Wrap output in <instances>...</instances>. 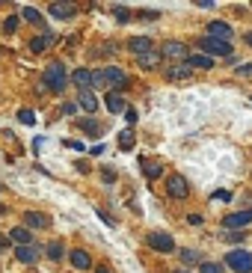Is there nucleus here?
I'll list each match as a JSON object with an SVG mask.
<instances>
[{
  "instance_id": "a19ab883",
  "label": "nucleus",
  "mask_w": 252,
  "mask_h": 273,
  "mask_svg": "<svg viewBox=\"0 0 252 273\" xmlns=\"http://www.w3.org/2000/svg\"><path fill=\"white\" fill-rule=\"evenodd\" d=\"M246 45H252V33H246Z\"/></svg>"
},
{
  "instance_id": "c85d7f7f",
  "label": "nucleus",
  "mask_w": 252,
  "mask_h": 273,
  "mask_svg": "<svg viewBox=\"0 0 252 273\" xmlns=\"http://www.w3.org/2000/svg\"><path fill=\"white\" fill-rule=\"evenodd\" d=\"M199 273H222V264L220 261H202L199 264Z\"/></svg>"
},
{
  "instance_id": "9d476101",
  "label": "nucleus",
  "mask_w": 252,
  "mask_h": 273,
  "mask_svg": "<svg viewBox=\"0 0 252 273\" xmlns=\"http://www.w3.org/2000/svg\"><path fill=\"white\" fill-rule=\"evenodd\" d=\"M208 36H211V39H220V42H228V39L234 36V30H231L225 21H211V24H208Z\"/></svg>"
},
{
  "instance_id": "58836bf2",
  "label": "nucleus",
  "mask_w": 252,
  "mask_h": 273,
  "mask_svg": "<svg viewBox=\"0 0 252 273\" xmlns=\"http://www.w3.org/2000/svg\"><path fill=\"white\" fill-rule=\"evenodd\" d=\"M89 152H92L95 158H98V155H104V146H101V143H98V146H92V149H89Z\"/></svg>"
},
{
  "instance_id": "412c9836",
  "label": "nucleus",
  "mask_w": 252,
  "mask_h": 273,
  "mask_svg": "<svg viewBox=\"0 0 252 273\" xmlns=\"http://www.w3.org/2000/svg\"><path fill=\"white\" fill-rule=\"evenodd\" d=\"M9 238L15 240L18 246H27V243H33V232H30V229H24V226H18V229H12V232H9Z\"/></svg>"
},
{
  "instance_id": "37998d69",
  "label": "nucleus",
  "mask_w": 252,
  "mask_h": 273,
  "mask_svg": "<svg viewBox=\"0 0 252 273\" xmlns=\"http://www.w3.org/2000/svg\"><path fill=\"white\" fill-rule=\"evenodd\" d=\"M0 249H3V240H0Z\"/></svg>"
},
{
  "instance_id": "f704fd0d",
  "label": "nucleus",
  "mask_w": 252,
  "mask_h": 273,
  "mask_svg": "<svg viewBox=\"0 0 252 273\" xmlns=\"http://www.w3.org/2000/svg\"><path fill=\"white\" fill-rule=\"evenodd\" d=\"M237 74H240V77H249V74H252V66H237Z\"/></svg>"
},
{
  "instance_id": "72a5a7b5",
  "label": "nucleus",
  "mask_w": 252,
  "mask_h": 273,
  "mask_svg": "<svg viewBox=\"0 0 252 273\" xmlns=\"http://www.w3.org/2000/svg\"><path fill=\"white\" fill-rule=\"evenodd\" d=\"M217 199H220V202H228L231 193H228V190H217V193H214V202H217Z\"/></svg>"
},
{
  "instance_id": "473e14b6",
  "label": "nucleus",
  "mask_w": 252,
  "mask_h": 273,
  "mask_svg": "<svg viewBox=\"0 0 252 273\" xmlns=\"http://www.w3.org/2000/svg\"><path fill=\"white\" fill-rule=\"evenodd\" d=\"M113 12H116V21H122V24H125V21H131V9H128V6H116Z\"/></svg>"
},
{
  "instance_id": "c756f323",
  "label": "nucleus",
  "mask_w": 252,
  "mask_h": 273,
  "mask_svg": "<svg viewBox=\"0 0 252 273\" xmlns=\"http://www.w3.org/2000/svg\"><path fill=\"white\" fill-rule=\"evenodd\" d=\"M246 238V232L240 229V232H222V240H228V243H243Z\"/></svg>"
},
{
  "instance_id": "4468645a",
  "label": "nucleus",
  "mask_w": 252,
  "mask_h": 273,
  "mask_svg": "<svg viewBox=\"0 0 252 273\" xmlns=\"http://www.w3.org/2000/svg\"><path fill=\"white\" fill-rule=\"evenodd\" d=\"M71 80H74V86H80V92H92V71L77 68V71L71 74Z\"/></svg>"
},
{
  "instance_id": "20e7f679",
  "label": "nucleus",
  "mask_w": 252,
  "mask_h": 273,
  "mask_svg": "<svg viewBox=\"0 0 252 273\" xmlns=\"http://www.w3.org/2000/svg\"><path fill=\"white\" fill-rule=\"evenodd\" d=\"M160 57H166L172 66H175V63H187L190 60V48L184 45V42H163Z\"/></svg>"
},
{
  "instance_id": "4be33fe9",
  "label": "nucleus",
  "mask_w": 252,
  "mask_h": 273,
  "mask_svg": "<svg viewBox=\"0 0 252 273\" xmlns=\"http://www.w3.org/2000/svg\"><path fill=\"white\" fill-rule=\"evenodd\" d=\"M143 172H146V178H160L163 167H160L158 161H143Z\"/></svg>"
},
{
  "instance_id": "9b49d317",
  "label": "nucleus",
  "mask_w": 252,
  "mask_h": 273,
  "mask_svg": "<svg viewBox=\"0 0 252 273\" xmlns=\"http://www.w3.org/2000/svg\"><path fill=\"white\" fill-rule=\"evenodd\" d=\"M68 261H71L74 270H89V267H92V258H89V252H83V249H71V252H68Z\"/></svg>"
},
{
  "instance_id": "39448f33",
  "label": "nucleus",
  "mask_w": 252,
  "mask_h": 273,
  "mask_svg": "<svg viewBox=\"0 0 252 273\" xmlns=\"http://www.w3.org/2000/svg\"><path fill=\"white\" fill-rule=\"evenodd\" d=\"M146 243L152 249H158V252H175V240H172V235H166V232H149L146 235Z\"/></svg>"
},
{
  "instance_id": "e433bc0d",
  "label": "nucleus",
  "mask_w": 252,
  "mask_h": 273,
  "mask_svg": "<svg viewBox=\"0 0 252 273\" xmlns=\"http://www.w3.org/2000/svg\"><path fill=\"white\" fill-rule=\"evenodd\" d=\"M104 181H107V184H113V181H116V172H113V170H104Z\"/></svg>"
},
{
  "instance_id": "a878e982",
  "label": "nucleus",
  "mask_w": 252,
  "mask_h": 273,
  "mask_svg": "<svg viewBox=\"0 0 252 273\" xmlns=\"http://www.w3.org/2000/svg\"><path fill=\"white\" fill-rule=\"evenodd\" d=\"M134 143H137V140H134V131H131V128L119 134V149H125V152H131V149H134Z\"/></svg>"
},
{
  "instance_id": "5701e85b",
  "label": "nucleus",
  "mask_w": 252,
  "mask_h": 273,
  "mask_svg": "<svg viewBox=\"0 0 252 273\" xmlns=\"http://www.w3.org/2000/svg\"><path fill=\"white\" fill-rule=\"evenodd\" d=\"M187 63H190L193 68H211V66H214V60H211L208 54H193Z\"/></svg>"
},
{
  "instance_id": "a211bd4d",
  "label": "nucleus",
  "mask_w": 252,
  "mask_h": 273,
  "mask_svg": "<svg viewBox=\"0 0 252 273\" xmlns=\"http://www.w3.org/2000/svg\"><path fill=\"white\" fill-rule=\"evenodd\" d=\"M54 42H57V36L54 33H42V36H36V39L30 42V51L33 54H42V51H45L48 45H54Z\"/></svg>"
},
{
  "instance_id": "b1692460",
  "label": "nucleus",
  "mask_w": 252,
  "mask_h": 273,
  "mask_svg": "<svg viewBox=\"0 0 252 273\" xmlns=\"http://www.w3.org/2000/svg\"><path fill=\"white\" fill-rule=\"evenodd\" d=\"M45 255H48L51 261H60V258H63V243H60V240L48 243V246H45Z\"/></svg>"
},
{
  "instance_id": "f3484780",
  "label": "nucleus",
  "mask_w": 252,
  "mask_h": 273,
  "mask_svg": "<svg viewBox=\"0 0 252 273\" xmlns=\"http://www.w3.org/2000/svg\"><path fill=\"white\" fill-rule=\"evenodd\" d=\"M77 110H86V113H98V98L92 92H77Z\"/></svg>"
},
{
  "instance_id": "ea45409f",
  "label": "nucleus",
  "mask_w": 252,
  "mask_h": 273,
  "mask_svg": "<svg viewBox=\"0 0 252 273\" xmlns=\"http://www.w3.org/2000/svg\"><path fill=\"white\" fill-rule=\"evenodd\" d=\"M95 273H110V267H104V264H101V267H95Z\"/></svg>"
},
{
  "instance_id": "2eb2a0df",
  "label": "nucleus",
  "mask_w": 252,
  "mask_h": 273,
  "mask_svg": "<svg viewBox=\"0 0 252 273\" xmlns=\"http://www.w3.org/2000/svg\"><path fill=\"white\" fill-rule=\"evenodd\" d=\"M15 258H18L21 264H36V261H39V249H36L33 243H27V246H18V249H15Z\"/></svg>"
},
{
  "instance_id": "dca6fc26",
  "label": "nucleus",
  "mask_w": 252,
  "mask_h": 273,
  "mask_svg": "<svg viewBox=\"0 0 252 273\" xmlns=\"http://www.w3.org/2000/svg\"><path fill=\"white\" fill-rule=\"evenodd\" d=\"M128 48H131L137 57H143V54H149V51H152V39H146V36H134V39L128 42Z\"/></svg>"
},
{
  "instance_id": "423d86ee",
  "label": "nucleus",
  "mask_w": 252,
  "mask_h": 273,
  "mask_svg": "<svg viewBox=\"0 0 252 273\" xmlns=\"http://www.w3.org/2000/svg\"><path fill=\"white\" fill-rule=\"evenodd\" d=\"M199 48L202 51H208L211 57H231V45L228 42H220V39H199Z\"/></svg>"
},
{
  "instance_id": "f257e3e1",
  "label": "nucleus",
  "mask_w": 252,
  "mask_h": 273,
  "mask_svg": "<svg viewBox=\"0 0 252 273\" xmlns=\"http://www.w3.org/2000/svg\"><path fill=\"white\" fill-rule=\"evenodd\" d=\"M104 83H110V86H122L128 89V74L122 68H104V71H92V86H104Z\"/></svg>"
},
{
  "instance_id": "393cba45",
  "label": "nucleus",
  "mask_w": 252,
  "mask_h": 273,
  "mask_svg": "<svg viewBox=\"0 0 252 273\" xmlns=\"http://www.w3.org/2000/svg\"><path fill=\"white\" fill-rule=\"evenodd\" d=\"M21 18H24V21H30V24H39V27L45 24V21H42V15H39V9H33V6H24Z\"/></svg>"
},
{
  "instance_id": "4c0bfd02",
  "label": "nucleus",
  "mask_w": 252,
  "mask_h": 273,
  "mask_svg": "<svg viewBox=\"0 0 252 273\" xmlns=\"http://www.w3.org/2000/svg\"><path fill=\"white\" fill-rule=\"evenodd\" d=\"M187 223H190V226H199V223H202V217H199V214H190Z\"/></svg>"
},
{
  "instance_id": "7c9ffc66",
  "label": "nucleus",
  "mask_w": 252,
  "mask_h": 273,
  "mask_svg": "<svg viewBox=\"0 0 252 273\" xmlns=\"http://www.w3.org/2000/svg\"><path fill=\"white\" fill-rule=\"evenodd\" d=\"M18 119H21L24 125H36V113H33L30 107H24V110H18Z\"/></svg>"
},
{
  "instance_id": "6e6552de",
  "label": "nucleus",
  "mask_w": 252,
  "mask_h": 273,
  "mask_svg": "<svg viewBox=\"0 0 252 273\" xmlns=\"http://www.w3.org/2000/svg\"><path fill=\"white\" fill-rule=\"evenodd\" d=\"M24 229H51V217L48 214H39V211H27L24 214Z\"/></svg>"
},
{
  "instance_id": "6ab92c4d",
  "label": "nucleus",
  "mask_w": 252,
  "mask_h": 273,
  "mask_svg": "<svg viewBox=\"0 0 252 273\" xmlns=\"http://www.w3.org/2000/svg\"><path fill=\"white\" fill-rule=\"evenodd\" d=\"M104 104H107V110H110V113H122V110H128V107H125V98H122L119 92H107Z\"/></svg>"
},
{
  "instance_id": "ddd939ff",
  "label": "nucleus",
  "mask_w": 252,
  "mask_h": 273,
  "mask_svg": "<svg viewBox=\"0 0 252 273\" xmlns=\"http://www.w3.org/2000/svg\"><path fill=\"white\" fill-rule=\"evenodd\" d=\"M51 15L60 18V21H68V18L77 15V6L74 3H51Z\"/></svg>"
},
{
  "instance_id": "cd10ccee",
  "label": "nucleus",
  "mask_w": 252,
  "mask_h": 273,
  "mask_svg": "<svg viewBox=\"0 0 252 273\" xmlns=\"http://www.w3.org/2000/svg\"><path fill=\"white\" fill-rule=\"evenodd\" d=\"M181 261L184 264H202V255L196 249H181Z\"/></svg>"
},
{
  "instance_id": "7ed1b4c3",
  "label": "nucleus",
  "mask_w": 252,
  "mask_h": 273,
  "mask_svg": "<svg viewBox=\"0 0 252 273\" xmlns=\"http://www.w3.org/2000/svg\"><path fill=\"white\" fill-rule=\"evenodd\" d=\"M225 264L231 267L234 273H252V252H246V249H231L228 255H225Z\"/></svg>"
},
{
  "instance_id": "2f4dec72",
  "label": "nucleus",
  "mask_w": 252,
  "mask_h": 273,
  "mask_svg": "<svg viewBox=\"0 0 252 273\" xmlns=\"http://www.w3.org/2000/svg\"><path fill=\"white\" fill-rule=\"evenodd\" d=\"M15 30H18V15H9L3 21V33H15Z\"/></svg>"
},
{
  "instance_id": "bb28decb",
  "label": "nucleus",
  "mask_w": 252,
  "mask_h": 273,
  "mask_svg": "<svg viewBox=\"0 0 252 273\" xmlns=\"http://www.w3.org/2000/svg\"><path fill=\"white\" fill-rule=\"evenodd\" d=\"M77 128H83V131H89L92 136H98V131H101V125L95 122V119H77Z\"/></svg>"
},
{
  "instance_id": "aec40b11",
  "label": "nucleus",
  "mask_w": 252,
  "mask_h": 273,
  "mask_svg": "<svg viewBox=\"0 0 252 273\" xmlns=\"http://www.w3.org/2000/svg\"><path fill=\"white\" fill-rule=\"evenodd\" d=\"M158 63H160V54H155V51H149V54L137 57V66L143 68V71H152V68H158Z\"/></svg>"
},
{
  "instance_id": "f8f14e48",
  "label": "nucleus",
  "mask_w": 252,
  "mask_h": 273,
  "mask_svg": "<svg viewBox=\"0 0 252 273\" xmlns=\"http://www.w3.org/2000/svg\"><path fill=\"white\" fill-rule=\"evenodd\" d=\"M193 77V66L190 63H175V66L166 68V80H187Z\"/></svg>"
},
{
  "instance_id": "0eeeda50",
  "label": "nucleus",
  "mask_w": 252,
  "mask_h": 273,
  "mask_svg": "<svg viewBox=\"0 0 252 273\" xmlns=\"http://www.w3.org/2000/svg\"><path fill=\"white\" fill-rule=\"evenodd\" d=\"M166 193L172 196V199H187L190 193V184L184 175H169V181H166Z\"/></svg>"
},
{
  "instance_id": "f03ea898",
  "label": "nucleus",
  "mask_w": 252,
  "mask_h": 273,
  "mask_svg": "<svg viewBox=\"0 0 252 273\" xmlns=\"http://www.w3.org/2000/svg\"><path fill=\"white\" fill-rule=\"evenodd\" d=\"M45 83H48L54 92H63L65 86H68V74H65L63 63H51V66L45 68Z\"/></svg>"
},
{
  "instance_id": "1a4fd4ad",
  "label": "nucleus",
  "mask_w": 252,
  "mask_h": 273,
  "mask_svg": "<svg viewBox=\"0 0 252 273\" xmlns=\"http://www.w3.org/2000/svg\"><path fill=\"white\" fill-rule=\"evenodd\" d=\"M246 223H252V211H234V214L222 217V226H225L228 232H234L237 226H246Z\"/></svg>"
},
{
  "instance_id": "c9c22d12",
  "label": "nucleus",
  "mask_w": 252,
  "mask_h": 273,
  "mask_svg": "<svg viewBox=\"0 0 252 273\" xmlns=\"http://www.w3.org/2000/svg\"><path fill=\"white\" fill-rule=\"evenodd\" d=\"M74 110H77V104H63V113H65V116H74Z\"/></svg>"
},
{
  "instance_id": "79ce46f5",
  "label": "nucleus",
  "mask_w": 252,
  "mask_h": 273,
  "mask_svg": "<svg viewBox=\"0 0 252 273\" xmlns=\"http://www.w3.org/2000/svg\"><path fill=\"white\" fill-rule=\"evenodd\" d=\"M175 273H187V270H175Z\"/></svg>"
}]
</instances>
